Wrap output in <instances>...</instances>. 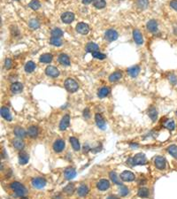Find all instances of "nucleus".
<instances>
[{"label":"nucleus","mask_w":177,"mask_h":199,"mask_svg":"<svg viewBox=\"0 0 177 199\" xmlns=\"http://www.w3.org/2000/svg\"><path fill=\"white\" fill-rule=\"evenodd\" d=\"M146 163H147V159L145 155L142 153H138L128 160V164L130 166H142V165H145Z\"/></svg>","instance_id":"obj_1"},{"label":"nucleus","mask_w":177,"mask_h":199,"mask_svg":"<svg viewBox=\"0 0 177 199\" xmlns=\"http://www.w3.org/2000/svg\"><path fill=\"white\" fill-rule=\"evenodd\" d=\"M10 188L13 190V192L16 194L17 197H24L27 195L28 193V190L20 182L18 181H13L10 184Z\"/></svg>","instance_id":"obj_2"},{"label":"nucleus","mask_w":177,"mask_h":199,"mask_svg":"<svg viewBox=\"0 0 177 199\" xmlns=\"http://www.w3.org/2000/svg\"><path fill=\"white\" fill-rule=\"evenodd\" d=\"M65 88L66 90L68 91V92H71V93H73V92H76L79 89V85L78 83L73 80V79H71V78H68L65 81Z\"/></svg>","instance_id":"obj_3"},{"label":"nucleus","mask_w":177,"mask_h":199,"mask_svg":"<svg viewBox=\"0 0 177 199\" xmlns=\"http://www.w3.org/2000/svg\"><path fill=\"white\" fill-rule=\"evenodd\" d=\"M45 185H46V180L43 177H35L32 180V186L35 189H41L44 188Z\"/></svg>","instance_id":"obj_4"},{"label":"nucleus","mask_w":177,"mask_h":199,"mask_svg":"<svg viewBox=\"0 0 177 199\" xmlns=\"http://www.w3.org/2000/svg\"><path fill=\"white\" fill-rule=\"evenodd\" d=\"M154 165L159 170H164L167 166L166 159L162 156H157L154 159Z\"/></svg>","instance_id":"obj_5"},{"label":"nucleus","mask_w":177,"mask_h":199,"mask_svg":"<svg viewBox=\"0 0 177 199\" xmlns=\"http://www.w3.org/2000/svg\"><path fill=\"white\" fill-rule=\"evenodd\" d=\"M45 73H46V75H48L51 78H56L59 75V71L55 66H49L45 69Z\"/></svg>","instance_id":"obj_6"},{"label":"nucleus","mask_w":177,"mask_h":199,"mask_svg":"<svg viewBox=\"0 0 177 199\" xmlns=\"http://www.w3.org/2000/svg\"><path fill=\"white\" fill-rule=\"evenodd\" d=\"M65 147H66V143H65V141H63L62 139H58L53 143V150L57 153L61 152L65 149Z\"/></svg>","instance_id":"obj_7"},{"label":"nucleus","mask_w":177,"mask_h":199,"mask_svg":"<svg viewBox=\"0 0 177 199\" xmlns=\"http://www.w3.org/2000/svg\"><path fill=\"white\" fill-rule=\"evenodd\" d=\"M120 179H121V181H135V179H136V176H135V174L132 173V172H130V171H124L123 173H120Z\"/></svg>","instance_id":"obj_8"},{"label":"nucleus","mask_w":177,"mask_h":199,"mask_svg":"<svg viewBox=\"0 0 177 199\" xmlns=\"http://www.w3.org/2000/svg\"><path fill=\"white\" fill-rule=\"evenodd\" d=\"M119 35L117 33V31L113 30V29H108L105 34V37H106V41L108 42H113L115 40H117Z\"/></svg>","instance_id":"obj_9"},{"label":"nucleus","mask_w":177,"mask_h":199,"mask_svg":"<svg viewBox=\"0 0 177 199\" xmlns=\"http://www.w3.org/2000/svg\"><path fill=\"white\" fill-rule=\"evenodd\" d=\"M76 31L81 35H87L90 31V28L86 23L80 22L76 25Z\"/></svg>","instance_id":"obj_10"},{"label":"nucleus","mask_w":177,"mask_h":199,"mask_svg":"<svg viewBox=\"0 0 177 199\" xmlns=\"http://www.w3.org/2000/svg\"><path fill=\"white\" fill-rule=\"evenodd\" d=\"M61 20L66 24H70L74 20V14L71 12H66L61 15Z\"/></svg>","instance_id":"obj_11"},{"label":"nucleus","mask_w":177,"mask_h":199,"mask_svg":"<svg viewBox=\"0 0 177 199\" xmlns=\"http://www.w3.org/2000/svg\"><path fill=\"white\" fill-rule=\"evenodd\" d=\"M69 123H70V116L68 114H66L62 118V120H61V121L59 123V129L61 131L66 130L69 127Z\"/></svg>","instance_id":"obj_12"},{"label":"nucleus","mask_w":177,"mask_h":199,"mask_svg":"<svg viewBox=\"0 0 177 199\" xmlns=\"http://www.w3.org/2000/svg\"><path fill=\"white\" fill-rule=\"evenodd\" d=\"M97 188L101 190V191H105V190H107L109 188H110V182L108 180H106V179H102L100 180L98 183H97Z\"/></svg>","instance_id":"obj_13"},{"label":"nucleus","mask_w":177,"mask_h":199,"mask_svg":"<svg viewBox=\"0 0 177 199\" xmlns=\"http://www.w3.org/2000/svg\"><path fill=\"white\" fill-rule=\"evenodd\" d=\"M95 120H96V123L98 125V127L101 129H106V121H105V119L103 118V116L99 113H97L96 116H95Z\"/></svg>","instance_id":"obj_14"},{"label":"nucleus","mask_w":177,"mask_h":199,"mask_svg":"<svg viewBox=\"0 0 177 199\" xmlns=\"http://www.w3.org/2000/svg\"><path fill=\"white\" fill-rule=\"evenodd\" d=\"M29 160V156L27 152L22 151L19 153V163H20V165H22V166L26 165V164H28Z\"/></svg>","instance_id":"obj_15"},{"label":"nucleus","mask_w":177,"mask_h":199,"mask_svg":"<svg viewBox=\"0 0 177 199\" xmlns=\"http://www.w3.org/2000/svg\"><path fill=\"white\" fill-rule=\"evenodd\" d=\"M147 29L151 33H156L158 31V22L156 20H151L147 23Z\"/></svg>","instance_id":"obj_16"},{"label":"nucleus","mask_w":177,"mask_h":199,"mask_svg":"<svg viewBox=\"0 0 177 199\" xmlns=\"http://www.w3.org/2000/svg\"><path fill=\"white\" fill-rule=\"evenodd\" d=\"M0 113H1V116L5 120H8V121H11L12 120V114L9 111V109L5 106H3L0 110Z\"/></svg>","instance_id":"obj_17"},{"label":"nucleus","mask_w":177,"mask_h":199,"mask_svg":"<svg viewBox=\"0 0 177 199\" xmlns=\"http://www.w3.org/2000/svg\"><path fill=\"white\" fill-rule=\"evenodd\" d=\"M23 90V85L21 82H13L11 85V91L13 94H18L21 93Z\"/></svg>","instance_id":"obj_18"},{"label":"nucleus","mask_w":177,"mask_h":199,"mask_svg":"<svg viewBox=\"0 0 177 199\" xmlns=\"http://www.w3.org/2000/svg\"><path fill=\"white\" fill-rule=\"evenodd\" d=\"M59 59V62L61 65H63V66H68L70 65V59H69V57L67 54H64V53L60 54L59 56V59Z\"/></svg>","instance_id":"obj_19"},{"label":"nucleus","mask_w":177,"mask_h":199,"mask_svg":"<svg viewBox=\"0 0 177 199\" xmlns=\"http://www.w3.org/2000/svg\"><path fill=\"white\" fill-rule=\"evenodd\" d=\"M77 194H78V196L81 197V198L86 197V196L89 194V188H88L86 185H84V184L81 185V186L78 188Z\"/></svg>","instance_id":"obj_20"},{"label":"nucleus","mask_w":177,"mask_h":199,"mask_svg":"<svg viewBox=\"0 0 177 199\" xmlns=\"http://www.w3.org/2000/svg\"><path fill=\"white\" fill-rule=\"evenodd\" d=\"M133 37H134V40L135 42L137 43V44H142L143 43V37H142V35L141 32L138 30V29H135L133 31Z\"/></svg>","instance_id":"obj_21"},{"label":"nucleus","mask_w":177,"mask_h":199,"mask_svg":"<svg viewBox=\"0 0 177 199\" xmlns=\"http://www.w3.org/2000/svg\"><path fill=\"white\" fill-rule=\"evenodd\" d=\"M64 174H65V177L68 180H72L76 176V171L73 168L68 167L64 171Z\"/></svg>","instance_id":"obj_22"},{"label":"nucleus","mask_w":177,"mask_h":199,"mask_svg":"<svg viewBox=\"0 0 177 199\" xmlns=\"http://www.w3.org/2000/svg\"><path fill=\"white\" fill-rule=\"evenodd\" d=\"M13 132H14V134H15L18 138H21V139L25 138L26 135H27V134H28V133L26 132V131H25L22 128H21V127H16V128L14 129Z\"/></svg>","instance_id":"obj_23"},{"label":"nucleus","mask_w":177,"mask_h":199,"mask_svg":"<svg viewBox=\"0 0 177 199\" xmlns=\"http://www.w3.org/2000/svg\"><path fill=\"white\" fill-rule=\"evenodd\" d=\"M139 72H140V67L138 66H131L128 69V73L133 78L137 77L139 74Z\"/></svg>","instance_id":"obj_24"},{"label":"nucleus","mask_w":177,"mask_h":199,"mask_svg":"<svg viewBox=\"0 0 177 199\" xmlns=\"http://www.w3.org/2000/svg\"><path fill=\"white\" fill-rule=\"evenodd\" d=\"M121 77H122V73H121V72H120V71H116V72L112 73L109 76V81H110L111 82H118L119 80H120Z\"/></svg>","instance_id":"obj_25"},{"label":"nucleus","mask_w":177,"mask_h":199,"mask_svg":"<svg viewBox=\"0 0 177 199\" xmlns=\"http://www.w3.org/2000/svg\"><path fill=\"white\" fill-rule=\"evenodd\" d=\"M12 145H13V147H14L15 149H17V150H19V151L23 150L24 147H25V143H24V142H23L21 138H18V139L13 140V142H12Z\"/></svg>","instance_id":"obj_26"},{"label":"nucleus","mask_w":177,"mask_h":199,"mask_svg":"<svg viewBox=\"0 0 177 199\" xmlns=\"http://www.w3.org/2000/svg\"><path fill=\"white\" fill-rule=\"evenodd\" d=\"M27 133H28V134H29V137H31V138H36L37 135H38V134H39V130H38V128L37 127L31 126V127L29 128Z\"/></svg>","instance_id":"obj_27"},{"label":"nucleus","mask_w":177,"mask_h":199,"mask_svg":"<svg viewBox=\"0 0 177 199\" xmlns=\"http://www.w3.org/2000/svg\"><path fill=\"white\" fill-rule=\"evenodd\" d=\"M69 141H70L71 145H72V147H73V149L74 151H79V150L81 149L80 142H79V140H78V139H77L76 137H73V136H72V137H70Z\"/></svg>","instance_id":"obj_28"},{"label":"nucleus","mask_w":177,"mask_h":199,"mask_svg":"<svg viewBox=\"0 0 177 199\" xmlns=\"http://www.w3.org/2000/svg\"><path fill=\"white\" fill-rule=\"evenodd\" d=\"M40 62L42 63H45V64H48V63H51L52 61V55L51 53H45V54H43L40 59H39Z\"/></svg>","instance_id":"obj_29"},{"label":"nucleus","mask_w":177,"mask_h":199,"mask_svg":"<svg viewBox=\"0 0 177 199\" xmlns=\"http://www.w3.org/2000/svg\"><path fill=\"white\" fill-rule=\"evenodd\" d=\"M148 115L152 121H156L158 119V111L155 107H151L148 111Z\"/></svg>","instance_id":"obj_30"},{"label":"nucleus","mask_w":177,"mask_h":199,"mask_svg":"<svg viewBox=\"0 0 177 199\" xmlns=\"http://www.w3.org/2000/svg\"><path fill=\"white\" fill-rule=\"evenodd\" d=\"M98 44H96V43H88L87 44V46H86V51H87V52H90L91 54L93 53V52H96V51H98Z\"/></svg>","instance_id":"obj_31"},{"label":"nucleus","mask_w":177,"mask_h":199,"mask_svg":"<svg viewBox=\"0 0 177 199\" xmlns=\"http://www.w3.org/2000/svg\"><path fill=\"white\" fill-rule=\"evenodd\" d=\"M109 93H110V89L108 87H103L98 90V96L99 98H104L109 95Z\"/></svg>","instance_id":"obj_32"},{"label":"nucleus","mask_w":177,"mask_h":199,"mask_svg":"<svg viewBox=\"0 0 177 199\" xmlns=\"http://www.w3.org/2000/svg\"><path fill=\"white\" fill-rule=\"evenodd\" d=\"M138 196L142 198H147L150 196V191L147 188H140L137 192Z\"/></svg>","instance_id":"obj_33"},{"label":"nucleus","mask_w":177,"mask_h":199,"mask_svg":"<svg viewBox=\"0 0 177 199\" xmlns=\"http://www.w3.org/2000/svg\"><path fill=\"white\" fill-rule=\"evenodd\" d=\"M136 4L139 9L143 10V9L147 8V6L149 4V0H137Z\"/></svg>","instance_id":"obj_34"},{"label":"nucleus","mask_w":177,"mask_h":199,"mask_svg":"<svg viewBox=\"0 0 177 199\" xmlns=\"http://www.w3.org/2000/svg\"><path fill=\"white\" fill-rule=\"evenodd\" d=\"M109 176H110L111 181H112L114 184L121 185V182H120V181L119 180V178H118V176H117V174H116L115 172H111V173H109Z\"/></svg>","instance_id":"obj_35"},{"label":"nucleus","mask_w":177,"mask_h":199,"mask_svg":"<svg viewBox=\"0 0 177 199\" xmlns=\"http://www.w3.org/2000/svg\"><path fill=\"white\" fill-rule=\"evenodd\" d=\"M129 193V189H128V187L124 186V185H120L119 188V194L120 197H126L128 196Z\"/></svg>","instance_id":"obj_36"},{"label":"nucleus","mask_w":177,"mask_h":199,"mask_svg":"<svg viewBox=\"0 0 177 199\" xmlns=\"http://www.w3.org/2000/svg\"><path fill=\"white\" fill-rule=\"evenodd\" d=\"M35 64L33 61H29L26 65H25V71L27 73H32L34 72V70L35 69Z\"/></svg>","instance_id":"obj_37"},{"label":"nucleus","mask_w":177,"mask_h":199,"mask_svg":"<svg viewBox=\"0 0 177 199\" xmlns=\"http://www.w3.org/2000/svg\"><path fill=\"white\" fill-rule=\"evenodd\" d=\"M93 4L98 9H103L106 5L105 0H93Z\"/></svg>","instance_id":"obj_38"},{"label":"nucleus","mask_w":177,"mask_h":199,"mask_svg":"<svg viewBox=\"0 0 177 199\" xmlns=\"http://www.w3.org/2000/svg\"><path fill=\"white\" fill-rule=\"evenodd\" d=\"M164 127L166 129H167L168 130H174L175 128H176V124H175V121L172 120H167L165 123H164Z\"/></svg>","instance_id":"obj_39"},{"label":"nucleus","mask_w":177,"mask_h":199,"mask_svg":"<svg viewBox=\"0 0 177 199\" xmlns=\"http://www.w3.org/2000/svg\"><path fill=\"white\" fill-rule=\"evenodd\" d=\"M167 151L168 153L174 157L175 159H177V146L176 145H171L167 148Z\"/></svg>","instance_id":"obj_40"},{"label":"nucleus","mask_w":177,"mask_h":199,"mask_svg":"<svg viewBox=\"0 0 177 199\" xmlns=\"http://www.w3.org/2000/svg\"><path fill=\"white\" fill-rule=\"evenodd\" d=\"M29 28L32 29H37L40 27V23H39L38 20H36V19H32V20L29 21Z\"/></svg>","instance_id":"obj_41"},{"label":"nucleus","mask_w":177,"mask_h":199,"mask_svg":"<svg viewBox=\"0 0 177 199\" xmlns=\"http://www.w3.org/2000/svg\"><path fill=\"white\" fill-rule=\"evenodd\" d=\"M64 192L68 195V196H71L73 195V193L74 192V185L73 183H69L65 189H64Z\"/></svg>","instance_id":"obj_42"},{"label":"nucleus","mask_w":177,"mask_h":199,"mask_svg":"<svg viewBox=\"0 0 177 199\" xmlns=\"http://www.w3.org/2000/svg\"><path fill=\"white\" fill-rule=\"evenodd\" d=\"M50 43H51V44H52L54 46H61L62 45L61 39L58 38V37H51L50 40Z\"/></svg>","instance_id":"obj_43"},{"label":"nucleus","mask_w":177,"mask_h":199,"mask_svg":"<svg viewBox=\"0 0 177 199\" xmlns=\"http://www.w3.org/2000/svg\"><path fill=\"white\" fill-rule=\"evenodd\" d=\"M29 6L31 9H33V10L36 11V10H38V9L40 8L41 4H40V2H39L38 0H32V1L29 3Z\"/></svg>","instance_id":"obj_44"},{"label":"nucleus","mask_w":177,"mask_h":199,"mask_svg":"<svg viewBox=\"0 0 177 199\" xmlns=\"http://www.w3.org/2000/svg\"><path fill=\"white\" fill-rule=\"evenodd\" d=\"M63 35V31L60 29H54L52 31H51V36L52 37H58V38H60L61 36Z\"/></svg>","instance_id":"obj_45"},{"label":"nucleus","mask_w":177,"mask_h":199,"mask_svg":"<svg viewBox=\"0 0 177 199\" xmlns=\"http://www.w3.org/2000/svg\"><path fill=\"white\" fill-rule=\"evenodd\" d=\"M92 56H93L94 58L98 59H106V55H105L104 53L99 52V51L93 52V53H92Z\"/></svg>","instance_id":"obj_46"},{"label":"nucleus","mask_w":177,"mask_h":199,"mask_svg":"<svg viewBox=\"0 0 177 199\" xmlns=\"http://www.w3.org/2000/svg\"><path fill=\"white\" fill-rule=\"evenodd\" d=\"M168 80H169V82H170L173 85H175V84H176L177 83V77L175 75V74H170V75L168 76Z\"/></svg>","instance_id":"obj_47"},{"label":"nucleus","mask_w":177,"mask_h":199,"mask_svg":"<svg viewBox=\"0 0 177 199\" xmlns=\"http://www.w3.org/2000/svg\"><path fill=\"white\" fill-rule=\"evenodd\" d=\"M12 66V59H6L5 61H4V67L6 69H10Z\"/></svg>","instance_id":"obj_48"},{"label":"nucleus","mask_w":177,"mask_h":199,"mask_svg":"<svg viewBox=\"0 0 177 199\" xmlns=\"http://www.w3.org/2000/svg\"><path fill=\"white\" fill-rule=\"evenodd\" d=\"M83 117L85 118V119H90V110L88 109V108H86L84 111H83Z\"/></svg>","instance_id":"obj_49"},{"label":"nucleus","mask_w":177,"mask_h":199,"mask_svg":"<svg viewBox=\"0 0 177 199\" xmlns=\"http://www.w3.org/2000/svg\"><path fill=\"white\" fill-rule=\"evenodd\" d=\"M170 6L177 12V0H172L170 2Z\"/></svg>","instance_id":"obj_50"},{"label":"nucleus","mask_w":177,"mask_h":199,"mask_svg":"<svg viewBox=\"0 0 177 199\" xmlns=\"http://www.w3.org/2000/svg\"><path fill=\"white\" fill-rule=\"evenodd\" d=\"M93 0H82V4H89L92 2Z\"/></svg>","instance_id":"obj_51"},{"label":"nucleus","mask_w":177,"mask_h":199,"mask_svg":"<svg viewBox=\"0 0 177 199\" xmlns=\"http://www.w3.org/2000/svg\"><path fill=\"white\" fill-rule=\"evenodd\" d=\"M106 199H118L116 197H114V196H110V197H108Z\"/></svg>","instance_id":"obj_52"},{"label":"nucleus","mask_w":177,"mask_h":199,"mask_svg":"<svg viewBox=\"0 0 177 199\" xmlns=\"http://www.w3.org/2000/svg\"><path fill=\"white\" fill-rule=\"evenodd\" d=\"M21 199H29V198H21Z\"/></svg>","instance_id":"obj_53"}]
</instances>
